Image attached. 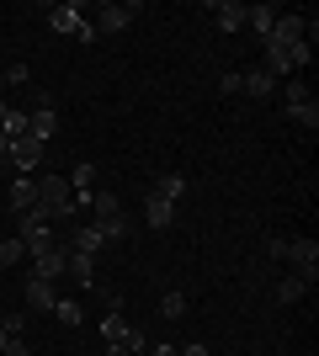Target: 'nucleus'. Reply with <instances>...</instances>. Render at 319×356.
Returning a JSON list of instances; mask_svg holds the SVG:
<instances>
[{
	"label": "nucleus",
	"instance_id": "72a5a7b5",
	"mask_svg": "<svg viewBox=\"0 0 319 356\" xmlns=\"http://www.w3.org/2000/svg\"><path fill=\"white\" fill-rule=\"evenodd\" d=\"M0 351H6V330H0Z\"/></svg>",
	"mask_w": 319,
	"mask_h": 356
},
{
	"label": "nucleus",
	"instance_id": "7ed1b4c3",
	"mask_svg": "<svg viewBox=\"0 0 319 356\" xmlns=\"http://www.w3.org/2000/svg\"><path fill=\"white\" fill-rule=\"evenodd\" d=\"M32 102H38V106L27 112V134H32V138H43V144H48V138L59 134V112H54V96H43V90H38Z\"/></svg>",
	"mask_w": 319,
	"mask_h": 356
},
{
	"label": "nucleus",
	"instance_id": "393cba45",
	"mask_svg": "<svg viewBox=\"0 0 319 356\" xmlns=\"http://www.w3.org/2000/svg\"><path fill=\"white\" fill-rule=\"evenodd\" d=\"M6 341H22V330H27V314H6Z\"/></svg>",
	"mask_w": 319,
	"mask_h": 356
},
{
	"label": "nucleus",
	"instance_id": "aec40b11",
	"mask_svg": "<svg viewBox=\"0 0 319 356\" xmlns=\"http://www.w3.org/2000/svg\"><path fill=\"white\" fill-rule=\"evenodd\" d=\"M101 335H106V341H117V346H128V335H133V325H128V319H122V314L112 309V314H106V319H101Z\"/></svg>",
	"mask_w": 319,
	"mask_h": 356
},
{
	"label": "nucleus",
	"instance_id": "f8f14e48",
	"mask_svg": "<svg viewBox=\"0 0 319 356\" xmlns=\"http://www.w3.org/2000/svg\"><path fill=\"white\" fill-rule=\"evenodd\" d=\"M240 90H245V96H256V102H272L277 80H272L266 70H245V74H240Z\"/></svg>",
	"mask_w": 319,
	"mask_h": 356
},
{
	"label": "nucleus",
	"instance_id": "bb28decb",
	"mask_svg": "<svg viewBox=\"0 0 319 356\" xmlns=\"http://www.w3.org/2000/svg\"><path fill=\"white\" fill-rule=\"evenodd\" d=\"M218 90H224V96H240V70H229L224 80H218Z\"/></svg>",
	"mask_w": 319,
	"mask_h": 356
},
{
	"label": "nucleus",
	"instance_id": "2eb2a0df",
	"mask_svg": "<svg viewBox=\"0 0 319 356\" xmlns=\"http://www.w3.org/2000/svg\"><path fill=\"white\" fill-rule=\"evenodd\" d=\"M64 181H69V192H75V197H91V192H96V165H91V160H80Z\"/></svg>",
	"mask_w": 319,
	"mask_h": 356
},
{
	"label": "nucleus",
	"instance_id": "f03ea898",
	"mask_svg": "<svg viewBox=\"0 0 319 356\" xmlns=\"http://www.w3.org/2000/svg\"><path fill=\"white\" fill-rule=\"evenodd\" d=\"M288 102H282V112H288L293 122H304V128H319V106H314V96H309V86L304 80H288V90H282Z\"/></svg>",
	"mask_w": 319,
	"mask_h": 356
},
{
	"label": "nucleus",
	"instance_id": "1a4fd4ad",
	"mask_svg": "<svg viewBox=\"0 0 319 356\" xmlns=\"http://www.w3.org/2000/svg\"><path fill=\"white\" fill-rule=\"evenodd\" d=\"M27 277H38V282H59V277H64V245H54L48 255H38Z\"/></svg>",
	"mask_w": 319,
	"mask_h": 356
},
{
	"label": "nucleus",
	"instance_id": "5701e85b",
	"mask_svg": "<svg viewBox=\"0 0 319 356\" xmlns=\"http://www.w3.org/2000/svg\"><path fill=\"white\" fill-rule=\"evenodd\" d=\"M304 277H282V282H277V303H298V298H304Z\"/></svg>",
	"mask_w": 319,
	"mask_h": 356
},
{
	"label": "nucleus",
	"instance_id": "9b49d317",
	"mask_svg": "<svg viewBox=\"0 0 319 356\" xmlns=\"http://www.w3.org/2000/svg\"><path fill=\"white\" fill-rule=\"evenodd\" d=\"M38 208V176H11V213Z\"/></svg>",
	"mask_w": 319,
	"mask_h": 356
},
{
	"label": "nucleus",
	"instance_id": "423d86ee",
	"mask_svg": "<svg viewBox=\"0 0 319 356\" xmlns=\"http://www.w3.org/2000/svg\"><path fill=\"white\" fill-rule=\"evenodd\" d=\"M48 27L64 32V38H75V32L85 27V6H75V0H64V6H48Z\"/></svg>",
	"mask_w": 319,
	"mask_h": 356
},
{
	"label": "nucleus",
	"instance_id": "f704fd0d",
	"mask_svg": "<svg viewBox=\"0 0 319 356\" xmlns=\"http://www.w3.org/2000/svg\"><path fill=\"white\" fill-rule=\"evenodd\" d=\"M0 90H6V74H0Z\"/></svg>",
	"mask_w": 319,
	"mask_h": 356
},
{
	"label": "nucleus",
	"instance_id": "b1692460",
	"mask_svg": "<svg viewBox=\"0 0 319 356\" xmlns=\"http://www.w3.org/2000/svg\"><path fill=\"white\" fill-rule=\"evenodd\" d=\"M160 314H165V319H181V314H186V298L176 293V287H170V293L160 298Z\"/></svg>",
	"mask_w": 319,
	"mask_h": 356
},
{
	"label": "nucleus",
	"instance_id": "9d476101",
	"mask_svg": "<svg viewBox=\"0 0 319 356\" xmlns=\"http://www.w3.org/2000/svg\"><path fill=\"white\" fill-rule=\"evenodd\" d=\"M64 250L101 255V250H106V239H101V229H96V223H85V229H69V245H64Z\"/></svg>",
	"mask_w": 319,
	"mask_h": 356
},
{
	"label": "nucleus",
	"instance_id": "f257e3e1",
	"mask_svg": "<svg viewBox=\"0 0 319 356\" xmlns=\"http://www.w3.org/2000/svg\"><path fill=\"white\" fill-rule=\"evenodd\" d=\"M43 154H48V144H43V138L22 134V138H11V154H6V165H11L16 176H38V165H43Z\"/></svg>",
	"mask_w": 319,
	"mask_h": 356
},
{
	"label": "nucleus",
	"instance_id": "6ab92c4d",
	"mask_svg": "<svg viewBox=\"0 0 319 356\" xmlns=\"http://www.w3.org/2000/svg\"><path fill=\"white\" fill-rule=\"evenodd\" d=\"M277 6H250V16H245V27H256L261 32V43H266V32H272V22H277Z\"/></svg>",
	"mask_w": 319,
	"mask_h": 356
},
{
	"label": "nucleus",
	"instance_id": "c85d7f7f",
	"mask_svg": "<svg viewBox=\"0 0 319 356\" xmlns=\"http://www.w3.org/2000/svg\"><path fill=\"white\" fill-rule=\"evenodd\" d=\"M0 356H32V346L27 341H6V351H0Z\"/></svg>",
	"mask_w": 319,
	"mask_h": 356
},
{
	"label": "nucleus",
	"instance_id": "412c9836",
	"mask_svg": "<svg viewBox=\"0 0 319 356\" xmlns=\"http://www.w3.org/2000/svg\"><path fill=\"white\" fill-rule=\"evenodd\" d=\"M54 314H59V325H64V330H75L80 319H85V309H80L75 298H59V303H54Z\"/></svg>",
	"mask_w": 319,
	"mask_h": 356
},
{
	"label": "nucleus",
	"instance_id": "c756f323",
	"mask_svg": "<svg viewBox=\"0 0 319 356\" xmlns=\"http://www.w3.org/2000/svg\"><path fill=\"white\" fill-rule=\"evenodd\" d=\"M101 356H128V346H117V341H106V351Z\"/></svg>",
	"mask_w": 319,
	"mask_h": 356
},
{
	"label": "nucleus",
	"instance_id": "473e14b6",
	"mask_svg": "<svg viewBox=\"0 0 319 356\" xmlns=\"http://www.w3.org/2000/svg\"><path fill=\"white\" fill-rule=\"evenodd\" d=\"M6 154H11V138H6V134H0V165H6Z\"/></svg>",
	"mask_w": 319,
	"mask_h": 356
},
{
	"label": "nucleus",
	"instance_id": "cd10ccee",
	"mask_svg": "<svg viewBox=\"0 0 319 356\" xmlns=\"http://www.w3.org/2000/svg\"><path fill=\"white\" fill-rule=\"evenodd\" d=\"M266 255H272V261H288V239H266Z\"/></svg>",
	"mask_w": 319,
	"mask_h": 356
},
{
	"label": "nucleus",
	"instance_id": "20e7f679",
	"mask_svg": "<svg viewBox=\"0 0 319 356\" xmlns=\"http://www.w3.org/2000/svg\"><path fill=\"white\" fill-rule=\"evenodd\" d=\"M138 16V6H96V22L91 32L96 38H112V32H128V22Z\"/></svg>",
	"mask_w": 319,
	"mask_h": 356
},
{
	"label": "nucleus",
	"instance_id": "0eeeda50",
	"mask_svg": "<svg viewBox=\"0 0 319 356\" xmlns=\"http://www.w3.org/2000/svg\"><path fill=\"white\" fill-rule=\"evenodd\" d=\"M85 208H91V223H112V218H122V197L101 186V192L85 197Z\"/></svg>",
	"mask_w": 319,
	"mask_h": 356
},
{
	"label": "nucleus",
	"instance_id": "39448f33",
	"mask_svg": "<svg viewBox=\"0 0 319 356\" xmlns=\"http://www.w3.org/2000/svg\"><path fill=\"white\" fill-rule=\"evenodd\" d=\"M288 261L298 266V277L314 287V277H319V245L314 239H288Z\"/></svg>",
	"mask_w": 319,
	"mask_h": 356
},
{
	"label": "nucleus",
	"instance_id": "4be33fe9",
	"mask_svg": "<svg viewBox=\"0 0 319 356\" xmlns=\"http://www.w3.org/2000/svg\"><path fill=\"white\" fill-rule=\"evenodd\" d=\"M22 261H27V245H22V239H6V245H0V266H6V271H11V266H22Z\"/></svg>",
	"mask_w": 319,
	"mask_h": 356
},
{
	"label": "nucleus",
	"instance_id": "a878e982",
	"mask_svg": "<svg viewBox=\"0 0 319 356\" xmlns=\"http://www.w3.org/2000/svg\"><path fill=\"white\" fill-rule=\"evenodd\" d=\"M0 74H6V86H27V80H32L27 64H11V70H0Z\"/></svg>",
	"mask_w": 319,
	"mask_h": 356
},
{
	"label": "nucleus",
	"instance_id": "f3484780",
	"mask_svg": "<svg viewBox=\"0 0 319 356\" xmlns=\"http://www.w3.org/2000/svg\"><path fill=\"white\" fill-rule=\"evenodd\" d=\"M0 134H6V138H22V134H27V112L11 106V102H0Z\"/></svg>",
	"mask_w": 319,
	"mask_h": 356
},
{
	"label": "nucleus",
	"instance_id": "a211bd4d",
	"mask_svg": "<svg viewBox=\"0 0 319 356\" xmlns=\"http://www.w3.org/2000/svg\"><path fill=\"white\" fill-rule=\"evenodd\" d=\"M149 197H160V202H170V208H176V202L186 197V181H181V176H160V181L149 186Z\"/></svg>",
	"mask_w": 319,
	"mask_h": 356
},
{
	"label": "nucleus",
	"instance_id": "7c9ffc66",
	"mask_svg": "<svg viewBox=\"0 0 319 356\" xmlns=\"http://www.w3.org/2000/svg\"><path fill=\"white\" fill-rule=\"evenodd\" d=\"M149 356H176V346H149Z\"/></svg>",
	"mask_w": 319,
	"mask_h": 356
},
{
	"label": "nucleus",
	"instance_id": "6e6552de",
	"mask_svg": "<svg viewBox=\"0 0 319 356\" xmlns=\"http://www.w3.org/2000/svg\"><path fill=\"white\" fill-rule=\"evenodd\" d=\"M64 277H75L80 287H96V255H80V250H64Z\"/></svg>",
	"mask_w": 319,
	"mask_h": 356
},
{
	"label": "nucleus",
	"instance_id": "4468645a",
	"mask_svg": "<svg viewBox=\"0 0 319 356\" xmlns=\"http://www.w3.org/2000/svg\"><path fill=\"white\" fill-rule=\"evenodd\" d=\"M213 16H218V27H224V32H240L245 16H250V6H240V0H218V6H213Z\"/></svg>",
	"mask_w": 319,
	"mask_h": 356
},
{
	"label": "nucleus",
	"instance_id": "ddd939ff",
	"mask_svg": "<svg viewBox=\"0 0 319 356\" xmlns=\"http://www.w3.org/2000/svg\"><path fill=\"white\" fill-rule=\"evenodd\" d=\"M54 282H38V277H27V309L32 314H54Z\"/></svg>",
	"mask_w": 319,
	"mask_h": 356
},
{
	"label": "nucleus",
	"instance_id": "dca6fc26",
	"mask_svg": "<svg viewBox=\"0 0 319 356\" xmlns=\"http://www.w3.org/2000/svg\"><path fill=\"white\" fill-rule=\"evenodd\" d=\"M144 223H149V229H170V223H176V208L160 202V197H144Z\"/></svg>",
	"mask_w": 319,
	"mask_h": 356
},
{
	"label": "nucleus",
	"instance_id": "2f4dec72",
	"mask_svg": "<svg viewBox=\"0 0 319 356\" xmlns=\"http://www.w3.org/2000/svg\"><path fill=\"white\" fill-rule=\"evenodd\" d=\"M176 356H208V346H186V351H176Z\"/></svg>",
	"mask_w": 319,
	"mask_h": 356
},
{
	"label": "nucleus",
	"instance_id": "c9c22d12",
	"mask_svg": "<svg viewBox=\"0 0 319 356\" xmlns=\"http://www.w3.org/2000/svg\"><path fill=\"white\" fill-rule=\"evenodd\" d=\"M138 356H149V351H138Z\"/></svg>",
	"mask_w": 319,
	"mask_h": 356
}]
</instances>
